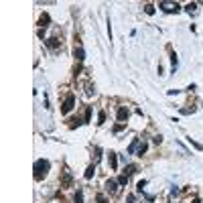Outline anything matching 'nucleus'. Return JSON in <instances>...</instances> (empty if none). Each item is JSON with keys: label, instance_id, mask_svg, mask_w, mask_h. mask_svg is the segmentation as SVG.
<instances>
[{"label": "nucleus", "instance_id": "cd10ccee", "mask_svg": "<svg viewBox=\"0 0 203 203\" xmlns=\"http://www.w3.org/2000/svg\"><path fill=\"white\" fill-rule=\"evenodd\" d=\"M152 142H155V144H160V142H163V136H155V138H152Z\"/></svg>", "mask_w": 203, "mask_h": 203}, {"label": "nucleus", "instance_id": "ddd939ff", "mask_svg": "<svg viewBox=\"0 0 203 203\" xmlns=\"http://www.w3.org/2000/svg\"><path fill=\"white\" fill-rule=\"evenodd\" d=\"M93 173H96V167H93V164H89V167H87V171H85V175H83V177H85L87 181L92 179L93 177Z\"/></svg>", "mask_w": 203, "mask_h": 203}, {"label": "nucleus", "instance_id": "1a4fd4ad", "mask_svg": "<svg viewBox=\"0 0 203 203\" xmlns=\"http://www.w3.org/2000/svg\"><path fill=\"white\" fill-rule=\"evenodd\" d=\"M108 163H110V167H112V169H116V167H118L116 152H110V155H108Z\"/></svg>", "mask_w": 203, "mask_h": 203}, {"label": "nucleus", "instance_id": "aec40b11", "mask_svg": "<svg viewBox=\"0 0 203 203\" xmlns=\"http://www.w3.org/2000/svg\"><path fill=\"white\" fill-rule=\"evenodd\" d=\"M171 63H173V73H175V71H177V63H179V61H177V55H175V53H171Z\"/></svg>", "mask_w": 203, "mask_h": 203}, {"label": "nucleus", "instance_id": "dca6fc26", "mask_svg": "<svg viewBox=\"0 0 203 203\" xmlns=\"http://www.w3.org/2000/svg\"><path fill=\"white\" fill-rule=\"evenodd\" d=\"M73 203H83V191H81V189L75 193V197H73Z\"/></svg>", "mask_w": 203, "mask_h": 203}, {"label": "nucleus", "instance_id": "0eeeda50", "mask_svg": "<svg viewBox=\"0 0 203 203\" xmlns=\"http://www.w3.org/2000/svg\"><path fill=\"white\" fill-rule=\"evenodd\" d=\"M49 23H51V16L45 12V14H41V19H39V27H41V31L43 29H47L49 27Z\"/></svg>", "mask_w": 203, "mask_h": 203}, {"label": "nucleus", "instance_id": "f3484780", "mask_svg": "<svg viewBox=\"0 0 203 203\" xmlns=\"http://www.w3.org/2000/svg\"><path fill=\"white\" fill-rule=\"evenodd\" d=\"M144 187H146V181L142 179V181H138V185H136V191H138V193H144Z\"/></svg>", "mask_w": 203, "mask_h": 203}, {"label": "nucleus", "instance_id": "bb28decb", "mask_svg": "<svg viewBox=\"0 0 203 203\" xmlns=\"http://www.w3.org/2000/svg\"><path fill=\"white\" fill-rule=\"evenodd\" d=\"M126 128V124H116L114 126V132H120V130H124Z\"/></svg>", "mask_w": 203, "mask_h": 203}, {"label": "nucleus", "instance_id": "2eb2a0df", "mask_svg": "<svg viewBox=\"0 0 203 203\" xmlns=\"http://www.w3.org/2000/svg\"><path fill=\"white\" fill-rule=\"evenodd\" d=\"M187 142H189L191 146H193V148H197V150H203V144H201V142L193 140V138H187Z\"/></svg>", "mask_w": 203, "mask_h": 203}, {"label": "nucleus", "instance_id": "6ab92c4d", "mask_svg": "<svg viewBox=\"0 0 203 203\" xmlns=\"http://www.w3.org/2000/svg\"><path fill=\"white\" fill-rule=\"evenodd\" d=\"M104 122H106V112L102 110V112H100V114H97V124H100V126H102V124H104Z\"/></svg>", "mask_w": 203, "mask_h": 203}, {"label": "nucleus", "instance_id": "c85d7f7f", "mask_svg": "<svg viewBox=\"0 0 203 203\" xmlns=\"http://www.w3.org/2000/svg\"><path fill=\"white\" fill-rule=\"evenodd\" d=\"M181 92V89H169V92H167V93H169V96H177V93H179Z\"/></svg>", "mask_w": 203, "mask_h": 203}, {"label": "nucleus", "instance_id": "39448f33", "mask_svg": "<svg viewBox=\"0 0 203 203\" xmlns=\"http://www.w3.org/2000/svg\"><path fill=\"white\" fill-rule=\"evenodd\" d=\"M45 47H49V49H59V47H61V41H59L57 37H51V39H45Z\"/></svg>", "mask_w": 203, "mask_h": 203}, {"label": "nucleus", "instance_id": "20e7f679", "mask_svg": "<svg viewBox=\"0 0 203 203\" xmlns=\"http://www.w3.org/2000/svg\"><path fill=\"white\" fill-rule=\"evenodd\" d=\"M106 191L114 195V193L118 191V181H116V179H108V181H106Z\"/></svg>", "mask_w": 203, "mask_h": 203}, {"label": "nucleus", "instance_id": "c756f323", "mask_svg": "<svg viewBox=\"0 0 203 203\" xmlns=\"http://www.w3.org/2000/svg\"><path fill=\"white\" fill-rule=\"evenodd\" d=\"M191 203H201V201H199V199H193V201H191Z\"/></svg>", "mask_w": 203, "mask_h": 203}, {"label": "nucleus", "instance_id": "f8f14e48", "mask_svg": "<svg viewBox=\"0 0 203 203\" xmlns=\"http://www.w3.org/2000/svg\"><path fill=\"white\" fill-rule=\"evenodd\" d=\"M146 150H148V144H146V142H140V144H138V148H136V155L138 156H142L146 152Z\"/></svg>", "mask_w": 203, "mask_h": 203}, {"label": "nucleus", "instance_id": "412c9836", "mask_svg": "<svg viewBox=\"0 0 203 203\" xmlns=\"http://www.w3.org/2000/svg\"><path fill=\"white\" fill-rule=\"evenodd\" d=\"M144 12H146V14H155V6H152V4H144Z\"/></svg>", "mask_w": 203, "mask_h": 203}, {"label": "nucleus", "instance_id": "a211bd4d", "mask_svg": "<svg viewBox=\"0 0 203 203\" xmlns=\"http://www.w3.org/2000/svg\"><path fill=\"white\" fill-rule=\"evenodd\" d=\"M195 10H197V4H195V2H191V4L185 6V12H189V14H191V12H195Z\"/></svg>", "mask_w": 203, "mask_h": 203}, {"label": "nucleus", "instance_id": "423d86ee", "mask_svg": "<svg viewBox=\"0 0 203 203\" xmlns=\"http://www.w3.org/2000/svg\"><path fill=\"white\" fill-rule=\"evenodd\" d=\"M128 114H130V112H128V108H124V106H120V108H118V112H116L118 120H120L122 124H124V120H128Z\"/></svg>", "mask_w": 203, "mask_h": 203}, {"label": "nucleus", "instance_id": "4468645a", "mask_svg": "<svg viewBox=\"0 0 203 203\" xmlns=\"http://www.w3.org/2000/svg\"><path fill=\"white\" fill-rule=\"evenodd\" d=\"M136 171H138V169H136V164H128V167L124 169V175H128V177H130V175H134Z\"/></svg>", "mask_w": 203, "mask_h": 203}, {"label": "nucleus", "instance_id": "393cba45", "mask_svg": "<svg viewBox=\"0 0 203 203\" xmlns=\"http://www.w3.org/2000/svg\"><path fill=\"white\" fill-rule=\"evenodd\" d=\"M96 201H97V203H108V199H106V195H102V193H100V195L96 197Z\"/></svg>", "mask_w": 203, "mask_h": 203}, {"label": "nucleus", "instance_id": "b1692460", "mask_svg": "<svg viewBox=\"0 0 203 203\" xmlns=\"http://www.w3.org/2000/svg\"><path fill=\"white\" fill-rule=\"evenodd\" d=\"M89 116H92V108H85V120H83V124L89 122Z\"/></svg>", "mask_w": 203, "mask_h": 203}, {"label": "nucleus", "instance_id": "f257e3e1", "mask_svg": "<svg viewBox=\"0 0 203 203\" xmlns=\"http://www.w3.org/2000/svg\"><path fill=\"white\" fill-rule=\"evenodd\" d=\"M33 169H35V179L41 181L43 177H47L49 169H51V163H49V160H45V159H39L37 163H35Z\"/></svg>", "mask_w": 203, "mask_h": 203}, {"label": "nucleus", "instance_id": "6e6552de", "mask_svg": "<svg viewBox=\"0 0 203 203\" xmlns=\"http://www.w3.org/2000/svg\"><path fill=\"white\" fill-rule=\"evenodd\" d=\"M73 57L77 59L79 63H81L83 59H85V51H83V47H75V51H73Z\"/></svg>", "mask_w": 203, "mask_h": 203}, {"label": "nucleus", "instance_id": "4be33fe9", "mask_svg": "<svg viewBox=\"0 0 203 203\" xmlns=\"http://www.w3.org/2000/svg\"><path fill=\"white\" fill-rule=\"evenodd\" d=\"M126 183H128V175H122V177H118V185H122V187H124Z\"/></svg>", "mask_w": 203, "mask_h": 203}, {"label": "nucleus", "instance_id": "f03ea898", "mask_svg": "<svg viewBox=\"0 0 203 203\" xmlns=\"http://www.w3.org/2000/svg\"><path fill=\"white\" fill-rule=\"evenodd\" d=\"M73 106H75V97H73V93H69V96H65V100L61 104V114H69L73 110Z\"/></svg>", "mask_w": 203, "mask_h": 203}, {"label": "nucleus", "instance_id": "5701e85b", "mask_svg": "<svg viewBox=\"0 0 203 203\" xmlns=\"http://www.w3.org/2000/svg\"><path fill=\"white\" fill-rule=\"evenodd\" d=\"M195 112V108L191 106V108H181V114H193Z\"/></svg>", "mask_w": 203, "mask_h": 203}, {"label": "nucleus", "instance_id": "9d476101", "mask_svg": "<svg viewBox=\"0 0 203 203\" xmlns=\"http://www.w3.org/2000/svg\"><path fill=\"white\" fill-rule=\"evenodd\" d=\"M138 144H140V140H138V138H134V140L130 142V146H128V155H134L136 148H138Z\"/></svg>", "mask_w": 203, "mask_h": 203}, {"label": "nucleus", "instance_id": "7ed1b4c3", "mask_svg": "<svg viewBox=\"0 0 203 203\" xmlns=\"http://www.w3.org/2000/svg\"><path fill=\"white\" fill-rule=\"evenodd\" d=\"M159 8L164 10V12H179L181 6L177 2H159Z\"/></svg>", "mask_w": 203, "mask_h": 203}, {"label": "nucleus", "instance_id": "a878e982", "mask_svg": "<svg viewBox=\"0 0 203 203\" xmlns=\"http://www.w3.org/2000/svg\"><path fill=\"white\" fill-rule=\"evenodd\" d=\"M85 93H87V96H93V93H96V89H93V85H87Z\"/></svg>", "mask_w": 203, "mask_h": 203}, {"label": "nucleus", "instance_id": "9b49d317", "mask_svg": "<svg viewBox=\"0 0 203 203\" xmlns=\"http://www.w3.org/2000/svg\"><path fill=\"white\" fill-rule=\"evenodd\" d=\"M71 175H69V171H65V175H63V181H61V187H67V185H71Z\"/></svg>", "mask_w": 203, "mask_h": 203}]
</instances>
